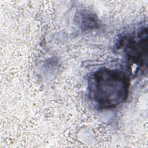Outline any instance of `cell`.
Instances as JSON below:
<instances>
[{
	"label": "cell",
	"instance_id": "1",
	"mask_svg": "<svg viewBox=\"0 0 148 148\" xmlns=\"http://www.w3.org/2000/svg\"><path fill=\"white\" fill-rule=\"evenodd\" d=\"M130 79L122 71L106 68L97 70L88 80L90 98L101 109L115 108L129 94Z\"/></svg>",
	"mask_w": 148,
	"mask_h": 148
},
{
	"label": "cell",
	"instance_id": "2",
	"mask_svg": "<svg viewBox=\"0 0 148 148\" xmlns=\"http://www.w3.org/2000/svg\"><path fill=\"white\" fill-rule=\"evenodd\" d=\"M147 28H142L135 35H128L120 39V47H124L128 58L137 65H143L147 61Z\"/></svg>",
	"mask_w": 148,
	"mask_h": 148
}]
</instances>
